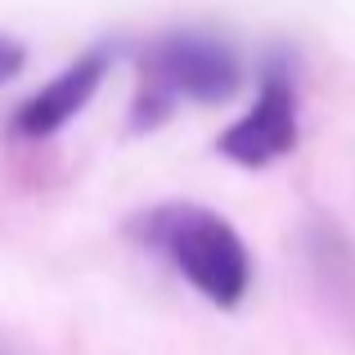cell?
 <instances>
[{"mask_svg": "<svg viewBox=\"0 0 355 355\" xmlns=\"http://www.w3.org/2000/svg\"><path fill=\"white\" fill-rule=\"evenodd\" d=\"M139 248L157 252L202 302L234 311L252 288V252L220 211L202 202H157L130 220Z\"/></svg>", "mask_w": 355, "mask_h": 355, "instance_id": "6da1fadb", "label": "cell"}, {"mask_svg": "<svg viewBox=\"0 0 355 355\" xmlns=\"http://www.w3.org/2000/svg\"><path fill=\"white\" fill-rule=\"evenodd\" d=\"M243 86V59L211 32H166L139 54V86L130 99V130H153L180 104L216 108Z\"/></svg>", "mask_w": 355, "mask_h": 355, "instance_id": "7a4b0ae2", "label": "cell"}, {"mask_svg": "<svg viewBox=\"0 0 355 355\" xmlns=\"http://www.w3.org/2000/svg\"><path fill=\"white\" fill-rule=\"evenodd\" d=\"M302 135V99H297V77L284 59H270L261 68V86L252 108L239 121H230L216 135V153L243 171H261L288 157Z\"/></svg>", "mask_w": 355, "mask_h": 355, "instance_id": "3957f363", "label": "cell"}, {"mask_svg": "<svg viewBox=\"0 0 355 355\" xmlns=\"http://www.w3.org/2000/svg\"><path fill=\"white\" fill-rule=\"evenodd\" d=\"M104 72H108L104 50H90V54H81V59H72L68 68L54 72L36 95H27L23 104L14 108L9 135L23 139V144H41V139L59 135V130L95 99V90L104 86Z\"/></svg>", "mask_w": 355, "mask_h": 355, "instance_id": "277c9868", "label": "cell"}, {"mask_svg": "<svg viewBox=\"0 0 355 355\" xmlns=\"http://www.w3.org/2000/svg\"><path fill=\"white\" fill-rule=\"evenodd\" d=\"M23 68H27V50L14 41V36L0 32V86H5V81H14Z\"/></svg>", "mask_w": 355, "mask_h": 355, "instance_id": "5b68a950", "label": "cell"}]
</instances>
